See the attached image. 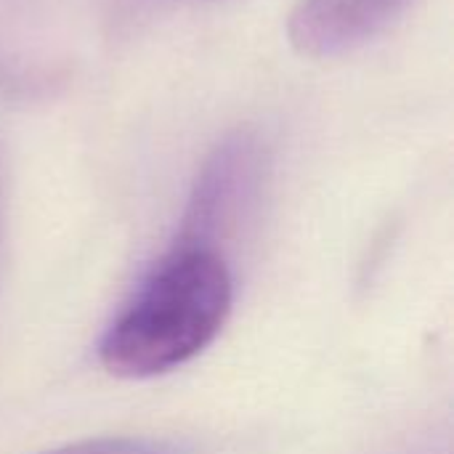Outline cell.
Listing matches in <instances>:
<instances>
[{"label":"cell","mask_w":454,"mask_h":454,"mask_svg":"<svg viewBox=\"0 0 454 454\" xmlns=\"http://www.w3.org/2000/svg\"><path fill=\"white\" fill-rule=\"evenodd\" d=\"M415 0H301L287 21L293 48L309 59H335L383 35Z\"/></svg>","instance_id":"cell-3"},{"label":"cell","mask_w":454,"mask_h":454,"mask_svg":"<svg viewBox=\"0 0 454 454\" xmlns=\"http://www.w3.org/2000/svg\"><path fill=\"white\" fill-rule=\"evenodd\" d=\"M43 454H192V450L173 439H149V436H109L67 444Z\"/></svg>","instance_id":"cell-4"},{"label":"cell","mask_w":454,"mask_h":454,"mask_svg":"<svg viewBox=\"0 0 454 454\" xmlns=\"http://www.w3.org/2000/svg\"><path fill=\"white\" fill-rule=\"evenodd\" d=\"M231 303L234 279L223 253L176 242L106 327L98 359L128 380L178 370L218 338Z\"/></svg>","instance_id":"cell-1"},{"label":"cell","mask_w":454,"mask_h":454,"mask_svg":"<svg viewBox=\"0 0 454 454\" xmlns=\"http://www.w3.org/2000/svg\"><path fill=\"white\" fill-rule=\"evenodd\" d=\"M266 168V146L250 130H237L215 144L197 170L176 242L221 253V245L253 213Z\"/></svg>","instance_id":"cell-2"}]
</instances>
